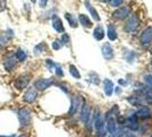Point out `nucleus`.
Listing matches in <instances>:
<instances>
[{"label": "nucleus", "mask_w": 152, "mask_h": 137, "mask_svg": "<svg viewBox=\"0 0 152 137\" xmlns=\"http://www.w3.org/2000/svg\"><path fill=\"white\" fill-rule=\"evenodd\" d=\"M138 25H140V18L137 17V15H132L124 26V30L127 33H134V31L137 30Z\"/></svg>", "instance_id": "f257e3e1"}, {"label": "nucleus", "mask_w": 152, "mask_h": 137, "mask_svg": "<svg viewBox=\"0 0 152 137\" xmlns=\"http://www.w3.org/2000/svg\"><path fill=\"white\" fill-rule=\"evenodd\" d=\"M141 45L144 47H148L152 43V26H146L143 30V32L140 35Z\"/></svg>", "instance_id": "f03ea898"}, {"label": "nucleus", "mask_w": 152, "mask_h": 137, "mask_svg": "<svg viewBox=\"0 0 152 137\" xmlns=\"http://www.w3.org/2000/svg\"><path fill=\"white\" fill-rule=\"evenodd\" d=\"M129 14H130V8L128 6H125V7H121V8L114 10L112 13V17L117 21H121V19H125L126 17H128Z\"/></svg>", "instance_id": "7ed1b4c3"}, {"label": "nucleus", "mask_w": 152, "mask_h": 137, "mask_svg": "<svg viewBox=\"0 0 152 137\" xmlns=\"http://www.w3.org/2000/svg\"><path fill=\"white\" fill-rule=\"evenodd\" d=\"M18 119H20V122H21L22 126L29 125V122L31 120V113H30V111L28 109H24V107L18 111Z\"/></svg>", "instance_id": "20e7f679"}, {"label": "nucleus", "mask_w": 152, "mask_h": 137, "mask_svg": "<svg viewBox=\"0 0 152 137\" xmlns=\"http://www.w3.org/2000/svg\"><path fill=\"white\" fill-rule=\"evenodd\" d=\"M17 64V60L15 55H8L4 61V68L7 71H13Z\"/></svg>", "instance_id": "39448f33"}, {"label": "nucleus", "mask_w": 152, "mask_h": 137, "mask_svg": "<svg viewBox=\"0 0 152 137\" xmlns=\"http://www.w3.org/2000/svg\"><path fill=\"white\" fill-rule=\"evenodd\" d=\"M53 80L51 79H38L35 82H34V87L38 89V90H45L47 89L48 87H51L53 85Z\"/></svg>", "instance_id": "423d86ee"}, {"label": "nucleus", "mask_w": 152, "mask_h": 137, "mask_svg": "<svg viewBox=\"0 0 152 137\" xmlns=\"http://www.w3.org/2000/svg\"><path fill=\"white\" fill-rule=\"evenodd\" d=\"M51 25L53 27L59 32V33H65V29L63 26V23H62V19L59 18L57 15H54L53 16V19H51Z\"/></svg>", "instance_id": "0eeeda50"}, {"label": "nucleus", "mask_w": 152, "mask_h": 137, "mask_svg": "<svg viewBox=\"0 0 152 137\" xmlns=\"http://www.w3.org/2000/svg\"><path fill=\"white\" fill-rule=\"evenodd\" d=\"M29 81H30V78L29 76H20V77L17 78L16 80H15V82H14V86L16 87L17 89H24L26 86L29 85Z\"/></svg>", "instance_id": "6e6552de"}, {"label": "nucleus", "mask_w": 152, "mask_h": 137, "mask_svg": "<svg viewBox=\"0 0 152 137\" xmlns=\"http://www.w3.org/2000/svg\"><path fill=\"white\" fill-rule=\"evenodd\" d=\"M35 98H37V90H35V88H33V87L29 88L28 92L23 96V100L26 103H33L35 101Z\"/></svg>", "instance_id": "1a4fd4ad"}, {"label": "nucleus", "mask_w": 152, "mask_h": 137, "mask_svg": "<svg viewBox=\"0 0 152 137\" xmlns=\"http://www.w3.org/2000/svg\"><path fill=\"white\" fill-rule=\"evenodd\" d=\"M85 7L88 9V12H89V14L92 15V17H93L95 21H101V17H100V15H98V13H97V10L94 8L93 6H92V4L89 2V0H85Z\"/></svg>", "instance_id": "9d476101"}, {"label": "nucleus", "mask_w": 152, "mask_h": 137, "mask_svg": "<svg viewBox=\"0 0 152 137\" xmlns=\"http://www.w3.org/2000/svg\"><path fill=\"white\" fill-rule=\"evenodd\" d=\"M102 54L104 56V58L106 60H111L113 57V49L111 47L110 43H104L102 47Z\"/></svg>", "instance_id": "9b49d317"}, {"label": "nucleus", "mask_w": 152, "mask_h": 137, "mask_svg": "<svg viewBox=\"0 0 152 137\" xmlns=\"http://www.w3.org/2000/svg\"><path fill=\"white\" fill-rule=\"evenodd\" d=\"M136 118L149 119V118H151V111L149 110V107L143 106V107H141V109L137 111V113H136Z\"/></svg>", "instance_id": "f8f14e48"}, {"label": "nucleus", "mask_w": 152, "mask_h": 137, "mask_svg": "<svg viewBox=\"0 0 152 137\" xmlns=\"http://www.w3.org/2000/svg\"><path fill=\"white\" fill-rule=\"evenodd\" d=\"M78 19H79V23L83 26H85V27H92L93 26L92 19L87 16V15H85V14H79Z\"/></svg>", "instance_id": "ddd939ff"}, {"label": "nucleus", "mask_w": 152, "mask_h": 137, "mask_svg": "<svg viewBox=\"0 0 152 137\" xmlns=\"http://www.w3.org/2000/svg\"><path fill=\"white\" fill-rule=\"evenodd\" d=\"M10 32H12V31L9 30L6 33H0V49L4 48V47L7 45V43H8L9 38L13 37V33H10Z\"/></svg>", "instance_id": "4468645a"}, {"label": "nucleus", "mask_w": 152, "mask_h": 137, "mask_svg": "<svg viewBox=\"0 0 152 137\" xmlns=\"http://www.w3.org/2000/svg\"><path fill=\"white\" fill-rule=\"evenodd\" d=\"M108 37H109V39L110 40H116L117 38H118V33H117V30H116V26H113L112 24H109L108 25Z\"/></svg>", "instance_id": "2eb2a0df"}, {"label": "nucleus", "mask_w": 152, "mask_h": 137, "mask_svg": "<svg viewBox=\"0 0 152 137\" xmlns=\"http://www.w3.org/2000/svg\"><path fill=\"white\" fill-rule=\"evenodd\" d=\"M79 107V98L78 97H72L71 100V107L69 110V114L70 115H73V113H76L77 110Z\"/></svg>", "instance_id": "dca6fc26"}, {"label": "nucleus", "mask_w": 152, "mask_h": 137, "mask_svg": "<svg viewBox=\"0 0 152 137\" xmlns=\"http://www.w3.org/2000/svg\"><path fill=\"white\" fill-rule=\"evenodd\" d=\"M94 38L96 39V40H102L103 38H104V35H105V32H104V30H103V27L102 26H96L95 27V30H94Z\"/></svg>", "instance_id": "f3484780"}, {"label": "nucleus", "mask_w": 152, "mask_h": 137, "mask_svg": "<svg viewBox=\"0 0 152 137\" xmlns=\"http://www.w3.org/2000/svg\"><path fill=\"white\" fill-rule=\"evenodd\" d=\"M104 92L108 96H111V94L113 93V84L109 79L104 80Z\"/></svg>", "instance_id": "a211bd4d"}, {"label": "nucleus", "mask_w": 152, "mask_h": 137, "mask_svg": "<svg viewBox=\"0 0 152 137\" xmlns=\"http://www.w3.org/2000/svg\"><path fill=\"white\" fill-rule=\"evenodd\" d=\"M15 57L18 62H24L26 60V53L23 49H18L15 54Z\"/></svg>", "instance_id": "6ab92c4d"}, {"label": "nucleus", "mask_w": 152, "mask_h": 137, "mask_svg": "<svg viewBox=\"0 0 152 137\" xmlns=\"http://www.w3.org/2000/svg\"><path fill=\"white\" fill-rule=\"evenodd\" d=\"M69 72H70V74L75 78V79H80V73H79L78 68H77L75 65L71 64V65L69 66Z\"/></svg>", "instance_id": "aec40b11"}, {"label": "nucleus", "mask_w": 152, "mask_h": 137, "mask_svg": "<svg viewBox=\"0 0 152 137\" xmlns=\"http://www.w3.org/2000/svg\"><path fill=\"white\" fill-rule=\"evenodd\" d=\"M65 18H67V21L69 22V24H70V26H72V27H77V21L76 18L73 17V15L72 14H70V13H67L65 14Z\"/></svg>", "instance_id": "412c9836"}, {"label": "nucleus", "mask_w": 152, "mask_h": 137, "mask_svg": "<svg viewBox=\"0 0 152 137\" xmlns=\"http://www.w3.org/2000/svg\"><path fill=\"white\" fill-rule=\"evenodd\" d=\"M128 101L130 102V104H133L134 106H141V105H142V102H141V100H140L138 97H136V96L129 97V98H128Z\"/></svg>", "instance_id": "4be33fe9"}, {"label": "nucleus", "mask_w": 152, "mask_h": 137, "mask_svg": "<svg viewBox=\"0 0 152 137\" xmlns=\"http://www.w3.org/2000/svg\"><path fill=\"white\" fill-rule=\"evenodd\" d=\"M51 47H53L54 50H59V49H61V47H62L61 40H55V41L53 43V45H51Z\"/></svg>", "instance_id": "5701e85b"}, {"label": "nucleus", "mask_w": 152, "mask_h": 137, "mask_svg": "<svg viewBox=\"0 0 152 137\" xmlns=\"http://www.w3.org/2000/svg\"><path fill=\"white\" fill-rule=\"evenodd\" d=\"M125 0H111L110 1V5L112 7H119Z\"/></svg>", "instance_id": "b1692460"}, {"label": "nucleus", "mask_w": 152, "mask_h": 137, "mask_svg": "<svg viewBox=\"0 0 152 137\" xmlns=\"http://www.w3.org/2000/svg\"><path fill=\"white\" fill-rule=\"evenodd\" d=\"M69 41H70V37H69V34L63 33L62 38H61V43H64V45H67V43H69Z\"/></svg>", "instance_id": "393cba45"}, {"label": "nucleus", "mask_w": 152, "mask_h": 137, "mask_svg": "<svg viewBox=\"0 0 152 137\" xmlns=\"http://www.w3.org/2000/svg\"><path fill=\"white\" fill-rule=\"evenodd\" d=\"M144 81H145L148 85L150 86V87H152V76H151V74L145 76V77H144Z\"/></svg>", "instance_id": "a878e982"}, {"label": "nucleus", "mask_w": 152, "mask_h": 137, "mask_svg": "<svg viewBox=\"0 0 152 137\" xmlns=\"http://www.w3.org/2000/svg\"><path fill=\"white\" fill-rule=\"evenodd\" d=\"M56 74L59 77H63V70H62V68L59 65H56Z\"/></svg>", "instance_id": "bb28decb"}, {"label": "nucleus", "mask_w": 152, "mask_h": 137, "mask_svg": "<svg viewBox=\"0 0 152 137\" xmlns=\"http://www.w3.org/2000/svg\"><path fill=\"white\" fill-rule=\"evenodd\" d=\"M46 64H47V66H48L49 70H53V68H54V65H55V64H54V62H53L51 60L46 61Z\"/></svg>", "instance_id": "cd10ccee"}, {"label": "nucleus", "mask_w": 152, "mask_h": 137, "mask_svg": "<svg viewBox=\"0 0 152 137\" xmlns=\"http://www.w3.org/2000/svg\"><path fill=\"white\" fill-rule=\"evenodd\" d=\"M47 4H48V0H39V5L41 8H45L47 6Z\"/></svg>", "instance_id": "c85d7f7f"}, {"label": "nucleus", "mask_w": 152, "mask_h": 137, "mask_svg": "<svg viewBox=\"0 0 152 137\" xmlns=\"http://www.w3.org/2000/svg\"><path fill=\"white\" fill-rule=\"evenodd\" d=\"M100 1H102V2H108V1H111V0H100Z\"/></svg>", "instance_id": "c756f323"}, {"label": "nucleus", "mask_w": 152, "mask_h": 137, "mask_svg": "<svg viewBox=\"0 0 152 137\" xmlns=\"http://www.w3.org/2000/svg\"><path fill=\"white\" fill-rule=\"evenodd\" d=\"M30 1H31V2H33V4H34V2L37 1V0H30Z\"/></svg>", "instance_id": "7c9ffc66"}, {"label": "nucleus", "mask_w": 152, "mask_h": 137, "mask_svg": "<svg viewBox=\"0 0 152 137\" xmlns=\"http://www.w3.org/2000/svg\"><path fill=\"white\" fill-rule=\"evenodd\" d=\"M151 53H152V49H151Z\"/></svg>", "instance_id": "2f4dec72"}]
</instances>
